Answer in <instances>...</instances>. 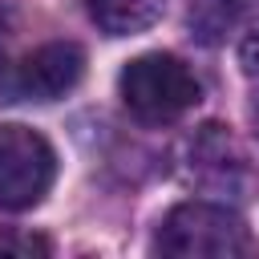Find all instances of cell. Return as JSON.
Returning a JSON list of instances; mask_svg holds the SVG:
<instances>
[{
  "label": "cell",
  "mask_w": 259,
  "mask_h": 259,
  "mask_svg": "<svg viewBox=\"0 0 259 259\" xmlns=\"http://www.w3.org/2000/svg\"><path fill=\"white\" fill-rule=\"evenodd\" d=\"M117 93H121V105L146 125L174 121L202 101L198 77L170 53H142L125 61L117 77Z\"/></svg>",
  "instance_id": "cell-1"
},
{
  "label": "cell",
  "mask_w": 259,
  "mask_h": 259,
  "mask_svg": "<svg viewBox=\"0 0 259 259\" xmlns=\"http://www.w3.org/2000/svg\"><path fill=\"white\" fill-rule=\"evenodd\" d=\"M154 251L170 255V259H239L251 251V231L247 223L214 202H178L158 235H154Z\"/></svg>",
  "instance_id": "cell-2"
},
{
  "label": "cell",
  "mask_w": 259,
  "mask_h": 259,
  "mask_svg": "<svg viewBox=\"0 0 259 259\" xmlns=\"http://www.w3.org/2000/svg\"><path fill=\"white\" fill-rule=\"evenodd\" d=\"M239 61H243V69H247V73H255V77H259V28L239 45Z\"/></svg>",
  "instance_id": "cell-8"
},
{
  "label": "cell",
  "mask_w": 259,
  "mask_h": 259,
  "mask_svg": "<svg viewBox=\"0 0 259 259\" xmlns=\"http://www.w3.org/2000/svg\"><path fill=\"white\" fill-rule=\"evenodd\" d=\"M57 178V150L45 134L28 125H0V206L28 210L36 206Z\"/></svg>",
  "instance_id": "cell-3"
},
{
  "label": "cell",
  "mask_w": 259,
  "mask_h": 259,
  "mask_svg": "<svg viewBox=\"0 0 259 259\" xmlns=\"http://www.w3.org/2000/svg\"><path fill=\"white\" fill-rule=\"evenodd\" d=\"M49 251H53V243L45 235H32V231H0V255H24V259H32V255H49Z\"/></svg>",
  "instance_id": "cell-7"
},
{
  "label": "cell",
  "mask_w": 259,
  "mask_h": 259,
  "mask_svg": "<svg viewBox=\"0 0 259 259\" xmlns=\"http://www.w3.org/2000/svg\"><path fill=\"white\" fill-rule=\"evenodd\" d=\"M255 134H259V101H255Z\"/></svg>",
  "instance_id": "cell-9"
},
{
  "label": "cell",
  "mask_w": 259,
  "mask_h": 259,
  "mask_svg": "<svg viewBox=\"0 0 259 259\" xmlns=\"http://www.w3.org/2000/svg\"><path fill=\"white\" fill-rule=\"evenodd\" d=\"M190 162L198 170V182L214 190H231L235 174H247V158L239 154V146L223 125H202V134L190 142Z\"/></svg>",
  "instance_id": "cell-5"
},
{
  "label": "cell",
  "mask_w": 259,
  "mask_h": 259,
  "mask_svg": "<svg viewBox=\"0 0 259 259\" xmlns=\"http://www.w3.org/2000/svg\"><path fill=\"white\" fill-rule=\"evenodd\" d=\"M166 0H89V16L105 36H134L162 16Z\"/></svg>",
  "instance_id": "cell-6"
},
{
  "label": "cell",
  "mask_w": 259,
  "mask_h": 259,
  "mask_svg": "<svg viewBox=\"0 0 259 259\" xmlns=\"http://www.w3.org/2000/svg\"><path fill=\"white\" fill-rule=\"evenodd\" d=\"M85 73V53L73 40H49L40 49H32L20 65H12V73L0 77L4 97L0 101H57L69 89H77Z\"/></svg>",
  "instance_id": "cell-4"
}]
</instances>
